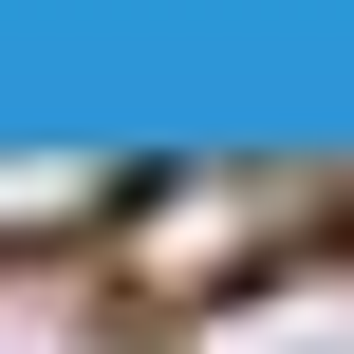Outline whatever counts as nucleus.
<instances>
[{"instance_id":"f03ea898","label":"nucleus","mask_w":354,"mask_h":354,"mask_svg":"<svg viewBox=\"0 0 354 354\" xmlns=\"http://www.w3.org/2000/svg\"><path fill=\"white\" fill-rule=\"evenodd\" d=\"M93 205H112V187H0V243H75Z\"/></svg>"},{"instance_id":"f257e3e1","label":"nucleus","mask_w":354,"mask_h":354,"mask_svg":"<svg viewBox=\"0 0 354 354\" xmlns=\"http://www.w3.org/2000/svg\"><path fill=\"white\" fill-rule=\"evenodd\" d=\"M0 354H112V336H93L56 280H0Z\"/></svg>"}]
</instances>
